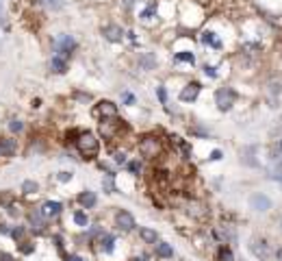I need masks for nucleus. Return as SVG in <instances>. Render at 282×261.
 <instances>
[{
  "instance_id": "f257e3e1",
  "label": "nucleus",
  "mask_w": 282,
  "mask_h": 261,
  "mask_svg": "<svg viewBox=\"0 0 282 261\" xmlns=\"http://www.w3.org/2000/svg\"><path fill=\"white\" fill-rule=\"evenodd\" d=\"M76 148V153L80 155V159L85 161H95L100 157V146H102V139L100 135H95L94 130H87V129H80V133L76 135L72 144Z\"/></svg>"
},
{
  "instance_id": "f03ea898",
  "label": "nucleus",
  "mask_w": 282,
  "mask_h": 261,
  "mask_svg": "<svg viewBox=\"0 0 282 261\" xmlns=\"http://www.w3.org/2000/svg\"><path fill=\"white\" fill-rule=\"evenodd\" d=\"M135 148H137L139 157L143 161H157L161 155H163V139L157 133H143L139 135Z\"/></svg>"
},
{
  "instance_id": "7ed1b4c3",
  "label": "nucleus",
  "mask_w": 282,
  "mask_h": 261,
  "mask_svg": "<svg viewBox=\"0 0 282 261\" xmlns=\"http://www.w3.org/2000/svg\"><path fill=\"white\" fill-rule=\"evenodd\" d=\"M52 54H59V57H65L70 59L78 48V42L72 33H59L52 37Z\"/></svg>"
},
{
  "instance_id": "20e7f679",
  "label": "nucleus",
  "mask_w": 282,
  "mask_h": 261,
  "mask_svg": "<svg viewBox=\"0 0 282 261\" xmlns=\"http://www.w3.org/2000/svg\"><path fill=\"white\" fill-rule=\"evenodd\" d=\"M236 92L233 87H228V85H224V87H217L213 92V100H215V107H217V111L221 113H228L230 109L235 107V103H236Z\"/></svg>"
},
{
  "instance_id": "39448f33",
  "label": "nucleus",
  "mask_w": 282,
  "mask_h": 261,
  "mask_svg": "<svg viewBox=\"0 0 282 261\" xmlns=\"http://www.w3.org/2000/svg\"><path fill=\"white\" fill-rule=\"evenodd\" d=\"M118 244H119V239H118V235L115 233H111V231H102V233L95 237V242H94V248L98 250L100 255H104V257H111V255L118 250Z\"/></svg>"
},
{
  "instance_id": "423d86ee",
  "label": "nucleus",
  "mask_w": 282,
  "mask_h": 261,
  "mask_svg": "<svg viewBox=\"0 0 282 261\" xmlns=\"http://www.w3.org/2000/svg\"><path fill=\"white\" fill-rule=\"evenodd\" d=\"M92 113H94V118H95V120L119 118V104H118V103H113V100H109V98H102V100H98V103L94 104Z\"/></svg>"
},
{
  "instance_id": "0eeeda50",
  "label": "nucleus",
  "mask_w": 282,
  "mask_h": 261,
  "mask_svg": "<svg viewBox=\"0 0 282 261\" xmlns=\"http://www.w3.org/2000/svg\"><path fill=\"white\" fill-rule=\"evenodd\" d=\"M113 227L119 231V233H133L137 229V220L135 215L128 211V209H115L113 213Z\"/></svg>"
},
{
  "instance_id": "6e6552de",
  "label": "nucleus",
  "mask_w": 282,
  "mask_h": 261,
  "mask_svg": "<svg viewBox=\"0 0 282 261\" xmlns=\"http://www.w3.org/2000/svg\"><path fill=\"white\" fill-rule=\"evenodd\" d=\"M100 33H102L104 42L109 44H124L126 42V28L119 22H107L100 26Z\"/></svg>"
},
{
  "instance_id": "1a4fd4ad",
  "label": "nucleus",
  "mask_w": 282,
  "mask_h": 261,
  "mask_svg": "<svg viewBox=\"0 0 282 261\" xmlns=\"http://www.w3.org/2000/svg\"><path fill=\"white\" fill-rule=\"evenodd\" d=\"M135 63L141 72H154L159 68V54L154 50H139L137 57H135Z\"/></svg>"
},
{
  "instance_id": "9d476101",
  "label": "nucleus",
  "mask_w": 282,
  "mask_h": 261,
  "mask_svg": "<svg viewBox=\"0 0 282 261\" xmlns=\"http://www.w3.org/2000/svg\"><path fill=\"white\" fill-rule=\"evenodd\" d=\"M248 248H250V253L254 255L256 259H260V261H269V257H271V244L267 242L265 237H254V239H250Z\"/></svg>"
},
{
  "instance_id": "9b49d317",
  "label": "nucleus",
  "mask_w": 282,
  "mask_h": 261,
  "mask_svg": "<svg viewBox=\"0 0 282 261\" xmlns=\"http://www.w3.org/2000/svg\"><path fill=\"white\" fill-rule=\"evenodd\" d=\"M200 44L211 50H215V52H221L224 50V39H221V35L217 31H213V28H204L202 33H200Z\"/></svg>"
},
{
  "instance_id": "f8f14e48",
  "label": "nucleus",
  "mask_w": 282,
  "mask_h": 261,
  "mask_svg": "<svg viewBox=\"0 0 282 261\" xmlns=\"http://www.w3.org/2000/svg\"><path fill=\"white\" fill-rule=\"evenodd\" d=\"M200 94H202V83H200V81H189L183 89H180L178 100H180V103H185V104H191V103H195V100L200 98Z\"/></svg>"
},
{
  "instance_id": "ddd939ff",
  "label": "nucleus",
  "mask_w": 282,
  "mask_h": 261,
  "mask_svg": "<svg viewBox=\"0 0 282 261\" xmlns=\"http://www.w3.org/2000/svg\"><path fill=\"white\" fill-rule=\"evenodd\" d=\"M248 203H250V209H252V211H256V213H267L271 207H274L271 198L265 192H254L250 196Z\"/></svg>"
},
{
  "instance_id": "4468645a",
  "label": "nucleus",
  "mask_w": 282,
  "mask_h": 261,
  "mask_svg": "<svg viewBox=\"0 0 282 261\" xmlns=\"http://www.w3.org/2000/svg\"><path fill=\"white\" fill-rule=\"evenodd\" d=\"M20 150V139H16V135H4L0 137V157L11 159L16 157Z\"/></svg>"
},
{
  "instance_id": "2eb2a0df",
  "label": "nucleus",
  "mask_w": 282,
  "mask_h": 261,
  "mask_svg": "<svg viewBox=\"0 0 282 261\" xmlns=\"http://www.w3.org/2000/svg\"><path fill=\"white\" fill-rule=\"evenodd\" d=\"M39 209H42V213H44V218L46 220H57L59 215L63 213V203L61 200H52V198H48V200H44L42 205H39Z\"/></svg>"
},
{
  "instance_id": "dca6fc26",
  "label": "nucleus",
  "mask_w": 282,
  "mask_h": 261,
  "mask_svg": "<svg viewBox=\"0 0 282 261\" xmlns=\"http://www.w3.org/2000/svg\"><path fill=\"white\" fill-rule=\"evenodd\" d=\"M46 222H48V220L44 218V213H42V209H39V207L28 209L26 224H28V229H31V231H44V229H46Z\"/></svg>"
},
{
  "instance_id": "f3484780",
  "label": "nucleus",
  "mask_w": 282,
  "mask_h": 261,
  "mask_svg": "<svg viewBox=\"0 0 282 261\" xmlns=\"http://www.w3.org/2000/svg\"><path fill=\"white\" fill-rule=\"evenodd\" d=\"M76 203L80 205V209H95L98 207V194L92 192V189H83L78 196H76Z\"/></svg>"
},
{
  "instance_id": "a211bd4d",
  "label": "nucleus",
  "mask_w": 282,
  "mask_h": 261,
  "mask_svg": "<svg viewBox=\"0 0 282 261\" xmlns=\"http://www.w3.org/2000/svg\"><path fill=\"white\" fill-rule=\"evenodd\" d=\"M48 70L52 74H68V70H70V59H65V57H59V54H52L50 57V61H48Z\"/></svg>"
},
{
  "instance_id": "6ab92c4d",
  "label": "nucleus",
  "mask_w": 282,
  "mask_h": 261,
  "mask_svg": "<svg viewBox=\"0 0 282 261\" xmlns=\"http://www.w3.org/2000/svg\"><path fill=\"white\" fill-rule=\"evenodd\" d=\"M137 235H139L141 244H145V246H154L159 242V231L152 227H137Z\"/></svg>"
},
{
  "instance_id": "aec40b11",
  "label": "nucleus",
  "mask_w": 282,
  "mask_h": 261,
  "mask_svg": "<svg viewBox=\"0 0 282 261\" xmlns=\"http://www.w3.org/2000/svg\"><path fill=\"white\" fill-rule=\"evenodd\" d=\"M72 222L76 224L78 229H87L89 224H92L89 211H87V209H74V211H72Z\"/></svg>"
},
{
  "instance_id": "412c9836",
  "label": "nucleus",
  "mask_w": 282,
  "mask_h": 261,
  "mask_svg": "<svg viewBox=\"0 0 282 261\" xmlns=\"http://www.w3.org/2000/svg\"><path fill=\"white\" fill-rule=\"evenodd\" d=\"M174 63H185V65H195V52L189 48L185 50H176L174 52Z\"/></svg>"
},
{
  "instance_id": "4be33fe9",
  "label": "nucleus",
  "mask_w": 282,
  "mask_h": 261,
  "mask_svg": "<svg viewBox=\"0 0 282 261\" xmlns=\"http://www.w3.org/2000/svg\"><path fill=\"white\" fill-rule=\"evenodd\" d=\"M154 255H157V259H174V248H172V244H167V242H159L154 244Z\"/></svg>"
},
{
  "instance_id": "5701e85b",
  "label": "nucleus",
  "mask_w": 282,
  "mask_h": 261,
  "mask_svg": "<svg viewBox=\"0 0 282 261\" xmlns=\"http://www.w3.org/2000/svg\"><path fill=\"white\" fill-rule=\"evenodd\" d=\"M24 129H26V124H24V118H20V115H11L7 120V130L11 135H22Z\"/></svg>"
},
{
  "instance_id": "b1692460",
  "label": "nucleus",
  "mask_w": 282,
  "mask_h": 261,
  "mask_svg": "<svg viewBox=\"0 0 282 261\" xmlns=\"http://www.w3.org/2000/svg\"><path fill=\"white\" fill-rule=\"evenodd\" d=\"M241 163L250 165V168H258V159H256V146H248L243 148V153H241Z\"/></svg>"
},
{
  "instance_id": "393cba45",
  "label": "nucleus",
  "mask_w": 282,
  "mask_h": 261,
  "mask_svg": "<svg viewBox=\"0 0 282 261\" xmlns=\"http://www.w3.org/2000/svg\"><path fill=\"white\" fill-rule=\"evenodd\" d=\"M124 168H126V174H130V177H141V172H143V159L130 157V161Z\"/></svg>"
},
{
  "instance_id": "a878e982",
  "label": "nucleus",
  "mask_w": 282,
  "mask_h": 261,
  "mask_svg": "<svg viewBox=\"0 0 282 261\" xmlns=\"http://www.w3.org/2000/svg\"><path fill=\"white\" fill-rule=\"evenodd\" d=\"M39 183L35 179H26V181H22V185H20V192H22L24 196H37L39 194Z\"/></svg>"
},
{
  "instance_id": "bb28decb",
  "label": "nucleus",
  "mask_w": 282,
  "mask_h": 261,
  "mask_svg": "<svg viewBox=\"0 0 282 261\" xmlns=\"http://www.w3.org/2000/svg\"><path fill=\"white\" fill-rule=\"evenodd\" d=\"M28 224H16V227H11V237L16 239V242H24L28 235Z\"/></svg>"
},
{
  "instance_id": "cd10ccee",
  "label": "nucleus",
  "mask_w": 282,
  "mask_h": 261,
  "mask_svg": "<svg viewBox=\"0 0 282 261\" xmlns=\"http://www.w3.org/2000/svg\"><path fill=\"white\" fill-rule=\"evenodd\" d=\"M115 179H118V177L104 174V179H102V189H104V194H118V192H119V187H118V183H115Z\"/></svg>"
},
{
  "instance_id": "c85d7f7f",
  "label": "nucleus",
  "mask_w": 282,
  "mask_h": 261,
  "mask_svg": "<svg viewBox=\"0 0 282 261\" xmlns=\"http://www.w3.org/2000/svg\"><path fill=\"white\" fill-rule=\"evenodd\" d=\"M115 2H118V7L122 9L124 13H133L141 2H145V0H115Z\"/></svg>"
},
{
  "instance_id": "c756f323",
  "label": "nucleus",
  "mask_w": 282,
  "mask_h": 261,
  "mask_svg": "<svg viewBox=\"0 0 282 261\" xmlns=\"http://www.w3.org/2000/svg\"><path fill=\"white\" fill-rule=\"evenodd\" d=\"M217 261H235V253L228 244H221L217 250Z\"/></svg>"
},
{
  "instance_id": "7c9ffc66",
  "label": "nucleus",
  "mask_w": 282,
  "mask_h": 261,
  "mask_svg": "<svg viewBox=\"0 0 282 261\" xmlns=\"http://www.w3.org/2000/svg\"><path fill=\"white\" fill-rule=\"evenodd\" d=\"M72 100L76 104H87V103H92L94 96L89 92H80V89H76V92H72Z\"/></svg>"
},
{
  "instance_id": "2f4dec72",
  "label": "nucleus",
  "mask_w": 282,
  "mask_h": 261,
  "mask_svg": "<svg viewBox=\"0 0 282 261\" xmlns=\"http://www.w3.org/2000/svg\"><path fill=\"white\" fill-rule=\"evenodd\" d=\"M154 94H157V98H159V103L163 104V109L169 104V94H167V87L165 85H157V89H154Z\"/></svg>"
},
{
  "instance_id": "473e14b6",
  "label": "nucleus",
  "mask_w": 282,
  "mask_h": 261,
  "mask_svg": "<svg viewBox=\"0 0 282 261\" xmlns=\"http://www.w3.org/2000/svg\"><path fill=\"white\" fill-rule=\"evenodd\" d=\"M119 103L126 104V107H135V104H137V96L126 89V92H122V96H119Z\"/></svg>"
},
{
  "instance_id": "72a5a7b5",
  "label": "nucleus",
  "mask_w": 282,
  "mask_h": 261,
  "mask_svg": "<svg viewBox=\"0 0 282 261\" xmlns=\"http://www.w3.org/2000/svg\"><path fill=\"white\" fill-rule=\"evenodd\" d=\"M35 248H37V246H35L33 242H28V239H24V242H18V250L22 255H31V253H35Z\"/></svg>"
},
{
  "instance_id": "f704fd0d",
  "label": "nucleus",
  "mask_w": 282,
  "mask_h": 261,
  "mask_svg": "<svg viewBox=\"0 0 282 261\" xmlns=\"http://www.w3.org/2000/svg\"><path fill=\"white\" fill-rule=\"evenodd\" d=\"M202 74L209 78H217L219 72H217V65H211V63H204L202 65Z\"/></svg>"
},
{
  "instance_id": "c9c22d12",
  "label": "nucleus",
  "mask_w": 282,
  "mask_h": 261,
  "mask_svg": "<svg viewBox=\"0 0 282 261\" xmlns=\"http://www.w3.org/2000/svg\"><path fill=\"white\" fill-rule=\"evenodd\" d=\"M57 181L59 183H70V181H74V172L72 170H61V172L57 174Z\"/></svg>"
},
{
  "instance_id": "e433bc0d",
  "label": "nucleus",
  "mask_w": 282,
  "mask_h": 261,
  "mask_svg": "<svg viewBox=\"0 0 282 261\" xmlns=\"http://www.w3.org/2000/svg\"><path fill=\"white\" fill-rule=\"evenodd\" d=\"M44 7H48L50 11H61L63 0H44Z\"/></svg>"
},
{
  "instance_id": "4c0bfd02",
  "label": "nucleus",
  "mask_w": 282,
  "mask_h": 261,
  "mask_svg": "<svg viewBox=\"0 0 282 261\" xmlns=\"http://www.w3.org/2000/svg\"><path fill=\"white\" fill-rule=\"evenodd\" d=\"M267 87H269V94H274V96H280L282 94V83L280 81H271Z\"/></svg>"
},
{
  "instance_id": "58836bf2",
  "label": "nucleus",
  "mask_w": 282,
  "mask_h": 261,
  "mask_svg": "<svg viewBox=\"0 0 282 261\" xmlns=\"http://www.w3.org/2000/svg\"><path fill=\"white\" fill-rule=\"evenodd\" d=\"M224 159V150H219V148H215L213 153L209 155V161H221Z\"/></svg>"
},
{
  "instance_id": "ea45409f",
  "label": "nucleus",
  "mask_w": 282,
  "mask_h": 261,
  "mask_svg": "<svg viewBox=\"0 0 282 261\" xmlns=\"http://www.w3.org/2000/svg\"><path fill=\"white\" fill-rule=\"evenodd\" d=\"M0 235H4V237H11V227H9L7 222H0Z\"/></svg>"
},
{
  "instance_id": "a19ab883",
  "label": "nucleus",
  "mask_w": 282,
  "mask_h": 261,
  "mask_svg": "<svg viewBox=\"0 0 282 261\" xmlns=\"http://www.w3.org/2000/svg\"><path fill=\"white\" fill-rule=\"evenodd\" d=\"M65 261H87L83 257V255H78V253H72V255H68V259Z\"/></svg>"
},
{
  "instance_id": "79ce46f5",
  "label": "nucleus",
  "mask_w": 282,
  "mask_h": 261,
  "mask_svg": "<svg viewBox=\"0 0 282 261\" xmlns=\"http://www.w3.org/2000/svg\"><path fill=\"white\" fill-rule=\"evenodd\" d=\"M0 261H16V257H13L11 253H4L2 250V253H0Z\"/></svg>"
},
{
  "instance_id": "37998d69",
  "label": "nucleus",
  "mask_w": 282,
  "mask_h": 261,
  "mask_svg": "<svg viewBox=\"0 0 282 261\" xmlns=\"http://www.w3.org/2000/svg\"><path fill=\"white\" fill-rule=\"evenodd\" d=\"M31 107H33V109H39V107H42V98H33V100H31Z\"/></svg>"
},
{
  "instance_id": "c03bdc74",
  "label": "nucleus",
  "mask_w": 282,
  "mask_h": 261,
  "mask_svg": "<svg viewBox=\"0 0 282 261\" xmlns=\"http://www.w3.org/2000/svg\"><path fill=\"white\" fill-rule=\"evenodd\" d=\"M133 261H150V257H148V255H137Z\"/></svg>"
},
{
  "instance_id": "a18cd8bd",
  "label": "nucleus",
  "mask_w": 282,
  "mask_h": 261,
  "mask_svg": "<svg viewBox=\"0 0 282 261\" xmlns=\"http://www.w3.org/2000/svg\"><path fill=\"white\" fill-rule=\"evenodd\" d=\"M276 259H278V261H282V246H280L278 250H276Z\"/></svg>"
},
{
  "instance_id": "49530a36",
  "label": "nucleus",
  "mask_w": 282,
  "mask_h": 261,
  "mask_svg": "<svg viewBox=\"0 0 282 261\" xmlns=\"http://www.w3.org/2000/svg\"><path fill=\"white\" fill-rule=\"evenodd\" d=\"M280 231H282V222H280Z\"/></svg>"
}]
</instances>
